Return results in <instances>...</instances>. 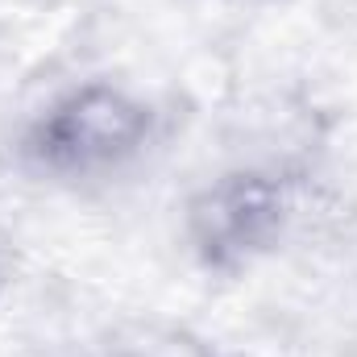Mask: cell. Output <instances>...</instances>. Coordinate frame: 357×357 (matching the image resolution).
<instances>
[{"label": "cell", "mask_w": 357, "mask_h": 357, "mask_svg": "<svg viewBox=\"0 0 357 357\" xmlns=\"http://www.w3.org/2000/svg\"><path fill=\"white\" fill-rule=\"evenodd\" d=\"M150 129L146 104L108 84L71 91L29 133V154L54 171H91L129 158Z\"/></svg>", "instance_id": "cell-2"}, {"label": "cell", "mask_w": 357, "mask_h": 357, "mask_svg": "<svg viewBox=\"0 0 357 357\" xmlns=\"http://www.w3.org/2000/svg\"><path fill=\"white\" fill-rule=\"evenodd\" d=\"M291 216L287 183L262 171H233L204 187L187 208L195 254L216 270H237L266 254Z\"/></svg>", "instance_id": "cell-1"}]
</instances>
